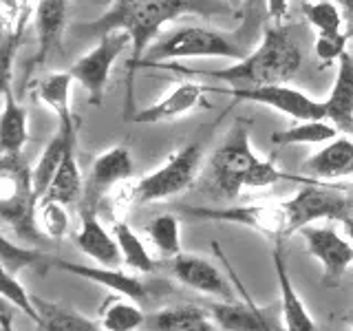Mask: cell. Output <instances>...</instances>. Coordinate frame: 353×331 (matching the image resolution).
<instances>
[{"label": "cell", "mask_w": 353, "mask_h": 331, "mask_svg": "<svg viewBox=\"0 0 353 331\" xmlns=\"http://www.w3.org/2000/svg\"><path fill=\"white\" fill-rule=\"evenodd\" d=\"M234 9L236 7H232L228 0H113V5L102 16L93 22L75 25L73 31L86 38H102L110 31H126L132 51L128 69L132 71L165 22L185 14L201 18L228 16Z\"/></svg>", "instance_id": "obj_1"}, {"label": "cell", "mask_w": 353, "mask_h": 331, "mask_svg": "<svg viewBox=\"0 0 353 331\" xmlns=\"http://www.w3.org/2000/svg\"><path fill=\"white\" fill-rule=\"evenodd\" d=\"M303 49L292 36V31L276 25L268 27L259 40V47L250 51L236 64L225 66V69H188L181 64H165V62H139L137 69H165V71H179L188 75L210 77L216 82H234L243 86H265V84H285L292 80L296 71L303 66Z\"/></svg>", "instance_id": "obj_2"}, {"label": "cell", "mask_w": 353, "mask_h": 331, "mask_svg": "<svg viewBox=\"0 0 353 331\" xmlns=\"http://www.w3.org/2000/svg\"><path fill=\"white\" fill-rule=\"evenodd\" d=\"M259 161L261 157L254 154L250 143V121L236 119L223 141L212 152V157L208 159L203 174L208 192H214L221 201L236 199L243 188H248V179Z\"/></svg>", "instance_id": "obj_3"}, {"label": "cell", "mask_w": 353, "mask_h": 331, "mask_svg": "<svg viewBox=\"0 0 353 331\" xmlns=\"http://www.w3.org/2000/svg\"><path fill=\"white\" fill-rule=\"evenodd\" d=\"M203 159V148L201 143H188V146L172 152L163 166L157 170L146 174L137 183H132L124 190L117 192V203L128 205V203H154L170 199L179 194L192 185L199 166Z\"/></svg>", "instance_id": "obj_4"}, {"label": "cell", "mask_w": 353, "mask_h": 331, "mask_svg": "<svg viewBox=\"0 0 353 331\" xmlns=\"http://www.w3.org/2000/svg\"><path fill=\"white\" fill-rule=\"evenodd\" d=\"M287 214V228L290 234L301 232L316 221H345L353 217V205L347 194V185H334L325 181L303 183L292 199L283 201Z\"/></svg>", "instance_id": "obj_5"}, {"label": "cell", "mask_w": 353, "mask_h": 331, "mask_svg": "<svg viewBox=\"0 0 353 331\" xmlns=\"http://www.w3.org/2000/svg\"><path fill=\"white\" fill-rule=\"evenodd\" d=\"M245 55H248L245 49H241L234 40L225 36V33L205 29V27H181L172 31L170 36H165L163 40H159L154 47H150L148 60H141V62H165V60H179V58L243 60Z\"/></svg>", "instance_id": "obj_6"}, {"label": "cell", "mask_w": 353, "mask_h": 331, "mask_svg": "<svg viewBox=\"0 0 353 331\" xmlns=\"http://www.w3.org/2000/svg\"><path fill=\"white\" fill-rule=\"evenodd\" d=\"M176 212L194 221H219V223H236L245 225L265 234L268 239L285 241L290 237L287 214L281 203H250V205H228V208H210V205H179Z\"/></svg>", "instance_id": "obj_7"}, {"label": "cell", "mask_w": 353, "mask_h": 331, "mask_svg": "<svg viewBox=\"0 0 353 331\" xmlns=\"http://www.w3.org/2000/svg\"><path fill=\"white\" fill-rule=\"evenodd\" d=\"M126 47H130L128 33L126 31H110L106 36L99 38L95 47L88 53H84L82 58L69 69L73 80H77L86 88V97L93 106H102L110 71H113L117 58L124 53Z\"/></svg>", "instance_id": "obj_8"}, {"label": "cell", "mask_w": 353, "mask_h": 331, "mask_svg": "<svg viewBox=\"0 0 353 331\" xmlns=\"http://www.w3.org/2000/svg\"><path fill=\"white\" fill-rule=\"evenodd\" d=\"M210 91L232 95L243 102H256L263 106H270L279 113L292 117L296 121H309V119H327L325 102H318L305 95L303 91L285 84H265V86H236V88H210Z\"/></svg>", "instance_id": "obj_9"}, {"label": "cell", "mask_w": 353, "mask_h": 331, "mask_svg": "<svg viewBox=\"0 0 353 331\" xmlns=\"http://www.w3.org/2000/svg\"><path fill=\"white\" fill-rule=\"evenodd\" d=\"M307 252L323 265V283L327 287H338L342 276L353 263V245L334 228L307 225L301 230Z\"/></svg>", "instance_id": "obj_10"}, {"label": "cell", "mask_w": 353, "mask_h": 331, "mask_svg": "<svg viewBox=\"0 0 353 331\" xmlns=\"http://www.w3.org/2000/svg\"><path fill=\"white\" fill-rule=\"evenodd\" d=\"M132 174V157L126 146H113L97 154V159L91 166L88 179L84 183V197L80 210H93L102 205L106 194L121 181H126Z\"/></svg>", "instance_id": "obj_11"}, {"label": "cell", "mask_w": 353, "mask_h": 331, "mask_svg": "<svg viewBox=\"0 0 353 331\" xmlns=\"http://www.w3.org/2000/svg\"><path fill=\"white\" fill-rule=\"evenodd\" d=\"M161 265L181 285L190 287L194 292H201L212 298H221V301H236L232 285L225 281V276L219 272L214 263L181 252V254H176V257L163 261Z\"/></svg>", "instance_id": "obj_12"}, {"label": "cell", "mask_w": 353, "mask_h": 331, "mask_svg": "<svg viewBox=\"0 0 353 331\" xmlns=\"http://www.w3.org/2000/svg\"><path fill=\"white\" fill-rule=\"evenodd\" d=\"M49 268L80 276V279L97 283V285L106 287V290L115 292L119 296L132 298V301H137V303L148 301V285L141 283L137 276H130L119 268H106V265H80V263H71V261H64L58 257L49 259Z\"/></svg>", "instance_id": "obj_13"}, {"label": "cell", "mask_w": 353, "mask_h": 331, "mask_svg": "<svg viewBox=\"0 0 353 331\" xmlns=\"http://www.w3.org/2000/svg\"><path fill=\"white\" fill-rule=\"evenodd\" d=\"M208 91H210V86H205V84L181 82L163 99H159V102L141 108L135 115V121L137 124H161V121H170V119H176L185 113H190V110L196 106L208 108V102H205Z\"/></svg>", "instance_id": "obj_14"}, {"label": "cell", "mask_w": 353, "mask_h": 331, "mask_svg": "<svg viewBox=\"0 0 353 331\" xmlns=\"http://www.w3.org/2000/svg\"><path fill=\"white\" fill-rule=\"evenodd\" d=\"M272 261H274V272H276V281H279V292H281V316L285 323V331H318L303 303V298L298 296L296 287L290 279V270H287L285 252H283V241L274 243Z\"/></svg>", "instance_id": "obj_15"}, {"label": "cell", "mask_w": 353, "mask_h": 331, "mask_svg": "<svg viewBox=\"0 0 353 331\" xmlns=\"http://www.w3.org/2000/svg\"><path fill=\"white\" fill-rule=\"evenodd\" d=\"M303 174L318 181H336L353 177V139L336 137L303 163Z\"/></svg>", "instance_id": "obj_16"}, {"label": "cell", "mask_w": 353, "mask_h": 331, "mask_svg": "<svg viewBox=\"0 0 353 331\" xmlns=\"http://www.w3.org/2000/svg\"><path fill=\"white\" fill-rule=\"evenodd\" d=\"M82 225L75 234V243L80 252H84L88 259H93L106 268H119L121 265V252L117 245L115 234H108L104 225L99 223L97 212L93 210H80Z\"/></svg>", "instance_id": "obj_17"}, {"label": "cell", "mask_w": 353, "mask_h": 331, "mask_svg": "<svg viewBox=\"0 0 353 331\" xmlns=\"http://www.w3.org/2000/svg\"><path fill=\"white\" fill-rule=\"evenodd\" d=\"M64 29H66V0H40L36 9L38 53L31 60V66L44 64L49 55L60 51Z\"/></svg>", "instance_id": "obj_18"}, {"label": "cell", "mask_w": 353, "mask_h": 331, "mask_svg": "<svg viewBox=\"0 0 353 331\" xmlns=\"http://www.w3.org/2000/svg\"><path fill=\"white\" fill-rule=\"evenodd\" d=\"M327 121L338 130L353 132V60L345 53L338 60V75L329 97L325 99Z\"/></svg>", "instance_id": "obj_19"}, {"label": "cell", "mask_w": 353, "mask_h": 331, "mask_svg": "<svg viewBox=\"0 0 353 331\" xmlns=\"http://www.w3.org/2000/svg\"><path fill=\"white\" fill-rule=\"evenodd\" d=\"M143 329L148 331H219L210 312L194 305L165 307L146 316Z\"/></svg>", "instance_id": "obj_20"}, {"label": "cell", "mask_w": 353, "mask_h": 331, "mask_svg": "<svg viewBox=\"0 0 353 331\" xmlns=\"http://www.w3.org/2000/svg\"><path fill=\"white\" fill-rule=\"evenodd\" d=\"M84 179H82V172H80V166H77V154H75V146H71L66 150L64 159L60 163L58 172H55L53 181L49 185V190L44 192L42 197V203H62L66 208L71 205H80L82 203V197H84Z\"/></svg>", "instance_id": "obj_21"}, {"label": "cell", "mask_w": 353, "mask_h": 331, "mask_svg": "<svg viewBox=\"0 0 353 331\" xmlns=\"http://www.w3.org/2000/svg\"><path fill=\"white\" fill-rule=\"evenodd\" d=\"M29 139L27 130V108L20 106L11 86L3 88V117H0V148L3 154H22Z\"/></svg>", "instance_id": "obj_22"}, {"label": "cell", "mask_w": 353, "mask_h": 331, "mask_svg": "<svg viewBox=\"0 0 353 331\" xmlns=\"http://www.w3.org/2000/svg\"><path fill=\"white\" fill-rule=\"evenodd\" d=\"M33 303L40 312V320L33 331H104L99 323L88 320L86 316L73 312L69 307L42 301L38 296H33Z\"/></svg>", "instance_id": "obj_23"}, {"label": "cell", "mask_w": 353, "mask_h": 331, "mask_svg": "<svg viewBox=\"0 0 353 331\" xmlns=\"http://www.w3.org/2000/svg\"><path fill=\"white\" fill-rule=\"evenodd\" d=\"M97 323L102 325L104 331H139L146 325V316L132 298L108 296L104 305L99 307Z\"/></svg>", "instance_id": "obj_24"}, {"label": "cell", "mask_w": 353, "mask_h": 331, "mask_svg": "<svg viewBox=\"0 0 353 331\" xmlns=\"http://www.w3.org/2000/svg\"><path fill=\"white\" fill-rule=\"evenodd\" d=\"M113 234L117 239V245L121 252V265H126L128 270H135L141 274H152L159 270V263L152 259V254L146 250L143 241L135 234L126 221H115Z\"/></svg>", "instance_id": "obj_25"}, {"label": "cell", "mask_w": 353, "mask_h": 331, "mask_svg": "<svg viewBox=\"0 0 353 331\" xmlns=\"http://www.w3.org/2000/svg\"><path fill=\"white\" fill-rule=\"evenodd\" d=\"M338 128L327 119H309V121H296L294 126L276 130L272 141L276 146H301V143H325L336 139Z\"/></svg>", "instance_id": "obj_26"}, {"label": "cell", "mask_w": 353, "mask_h": 331, "mask_svg": "<svg viewBox=\"0 0 353 331\" xmlns=\"http://www.w3.org/2000/svg\"><path fill=\"white\" fill-rule=\"evenodd\" d=\"M143 230H146V237L163 261L181 254V225L174 214L152 217Z\"/></svg>", "instance_id": "obj_27"}, {"label": "cell", "mask_w": 353, "mask_h": 331, "mask_svg": "<svg viewBox=\"0 0 353 331\" xmlns=\"http://www.w3.org/2000/svg\"><path fill=\"white\" fill-rule=\"evenodd\" d=\"M239 27L232 33L241 49L252 47L254 42L263 38L265 33V20H268V0H243L241 3V16H239Z\"/></svg>", "instance_id": "obj_28"}, {"label": "cell", "mask_w": 353, "mask_h": 331, "mask_svg": "<svg viewBox=\"0 0 353 331\" xmlns=\"http://www.w3.org/2000/svg\"><path fill=\"white\" fill-rule=\"evenodd\" d=\"M71 80L73 75L66 73H53L49 77H44L38 86V95L47 106L53 108V113L60 117L71 115Z\"/></svg>", "instance_id": "obj_29"}, {"label": "cell", "mask_w": 353, "mask_h": 331, "mask_svg": "<svg viewBox=\"0 0 353 331\" xmlns=\"http://www.w3.org/2000/svg\"><path fill=\"white\" fill-rule=\"evenodd\" d=\"M49 259L47 254H42L40 250L33 248H18L9 241L7 234L0 239V261H3V270L18 274L20 270H29V268H49Z\"/></svg>", "instance_id": "obj_30"}, {"label": "cell", "mask_w": 353, "mask_h": 331, "mask_svg": "<svg viewBox=\"0 0 353 331\" xmlns=\"http://www.w3.org/2000/svg\"><path fill=\"white\" fill-rule=\"evenodd\" d=\"M303 14L318 33L340 31L342 27V11L331 0H307L303 3Z\"/></svg>", "instance_id": "obj_31"}, {"label": "cell", "mask_w": 353, "mask_h": 331, "mask_svg": "<svg viewBox=\"0 0 353 331\" xmlns=\"http://www.w3.org/2000/svg\"><path fill=\"white\" fill-rule=\"evenodd\" d=\"M0 287H3V301L5 303L14 305L18 312H22L29 320L38 323L40 312H38L36 303H33V296L18 281V274H11V272L3 270V283H0Z\"/></svg>", "instance_id": "obj_32"}, {"label": "cell", "mask_w": 353, "mask_h": 331, "mask_svg": "<svg viewBox=\"0 0 353 331\" xmlns=\"http://www.w3.org/2000/svg\"><path fill=\"white\" fill-rule=\"evenodd\" d=\"M40 223L44 234L53 241H62L66 234H69V212H66V205L62 203H42L40 205Z\"/></svg>", "instance_id": "obj_33"}, {"label": "cell", "mask_w": 353, "mask_h": 331, "mask_svg": "<svg viewBox=\"0 0 353 331\" xmlns=\"http://www.w3.org/2000/svg\"><path fill=\"white\" fill-rule=\"evenodd\" d=\"M314 49H316V55L323 62H336L347 53V36L342 31L318 33Z\"/></svg>", "instance_id": "obj_34"}, {"label": "cell", "mask_w": 353, "mask_h": 331, "mask_svg": "<svg viewBox=\"0 0 353 331\" xmlns=\"http://www.w3.org/2000/svg\"><path fill=\"white\" fill-rule=\"evenodd\" d=\"M287 9H290V0H268V16L276 25H283Z\"/></svg>", "instance_id": "obj_35"}, {"label": "cell", "mask_w": 353, "mask_h": 331, "mask_svg": "<svg viewBox=\"0 0 353 331\" xmlns=\"http://www.w3.org/2000/svg\"><path fill=\"white\" fill-rule=\"evenodd\" d=\"M0 331H14V323H11V314L7 309V303L3 305V316H0Z\"/></svg>", "instance_id": "obj_36"}, {"label": "cell", "mask_w": 353, "mask_h": 331, "mask_svg": "<svg viewBox=\"0 0 353 331\" xmlns=\"http://www.w3.org/2000/svg\"><path fill=\"white\" fill-rule=\"evenodd\" d=\"M303 3H307V0H303ZM331 3H336L347 14V18H351V22H353V0H331Z\"/></svg>", "instance_id": "obj_37"}, {"label": "cell", "mask_w": 353, "mask_h": 331, "mask_svg": "<svg viewBox=\"0 0 353 331\" xmlns=\"http://www.w3.org/2000/svg\"><path fill=\"white\" fill-rule=\"evenodd\" d=\"M342 225H345V232H347V237H349L351 245H353V217H347L345 221H342Z\"/></svg>", "instance_id": "obj_38"}, {"label": "cell", "mask_w": 353, "mask_h": 331, "mask_svg": "<svg viewBox=\"0 0 353 331\" xmlns=\"http://www.w3.org/2000/svg\"><path fill=\"white\" fill-rule=\"evenodd\" d=\"M347 194H349V199H351V205H353V183H351V185H347Z\"/></svg>", "instance_id": "obj_39"}, {"label": "cell", "mask_w": 353, "mask_h": 331, "mask_svg": "<svg viewBox=\"0 0 353 331\" xmlns=\"http://www.w3.org/2000/svg\"><path fill=\"white\" fill-rule=\"evenodd\" d=\"M228 3H230L232 7H241V3H243V0H228Z\"/></svg>", "instance_id": "obj_40"}, {"label": "cell", "mask_w": 353, "mask_h": 331, "mask_svg": "<svg viewBox=\"0 0 353 331\" xmlns=\"http://www.w3.org/2000/svg\"><path fill=\"white\" fill-rule=\"evenodd\" d=\"M265 331H276V329H274V327L270 325V320H268V327H265Z\"/></svg>", "instance_id": "obj_41"}]
</instances>
